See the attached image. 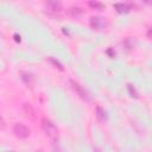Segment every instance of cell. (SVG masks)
Returning a JSON list of instances; mask_svg holds the SVG:
<instances>
[{"label":"cell","instance_id":"cell-9","mask_svg":"<svg viewBox=\"0 0 152 152\" xmlns=\"http://www.w3.org/2000/svg\"><path fill=\"white\" fill-rule=\"evenodd\" d=\"M88 4H89V6H91V7H94V8H99V10L103 8V4H102V2H99V1H90V2H88Z\"/></svg>","mask_w":152,"mask_h":152},{"label":"cell","instance_id":"cell-12","mask_svg":"<svg viewBox=\"0 0 152 152\" xmlns=\"http://www.w3.org/2000/svg\"><path fill=\"white\" fill-rule=\"evenodd\" d=\"M50 62H51V63H53V64H55L57 68H59L61 70H63V65H62V64H61L58 61H56L55 58H50Z\"/></svg>","mask_w":152,"mask_h":152},{"label":"cell","instance_id":"cell-1","mask_svg":"<svg viewBox=\"0 0 152 152\" xmlns=\"http://www.w3.org/2000/svg\"><path fill=\"white\" fill-rule=\"evenodd\" d=\"M42 127L44 129V132L51 138V140L53 142H56L57 140V135H58V131H57V127L56 125L48 118H43L42 119Z\"/></svg>","mask_w":152,"mask_h":152},{"label":"cell","instance_id":"cell-2","mask_svg":"<svg viewBox=\"0 0 152 152\" xmlns=\"http://www.w3.org/2000/svg\"><path fill=\"white\" fill-rule=\"evenodd\" d=\"M70 84H71V88L77 93V95H78L81 99H83L84 101H90V95H89V93H88L80 83H77V82H75V81H72V80H70Z\"/></svg>","mask_w":152,"mask_h":152},{"label":"cell","instance_id":"cell-3","mask_svg":"<svg viewBox=\"0 0 152 152\" xmlns=\"http://www.w3.org/2000/svg\"><path fill=\"white\" fill-rule=\"evenodd\" d=\"M13 133L18 137V138H21V139H25L30 135V129L24 125V124H15L13 126Z\"/></svg>","mask_w":152,"mask_h":152},{"label":"cell","instance_id":"cell-7","mask_svg":"<svg viewBox=\"0 0 152 152\" xmlns=\"http://www.w3.org/2000/svg\"><path fill=\"white\" fill-rule=\"evenodd\" d=\"M69 13H70L71 15L76 17V15H80V14L82 13V10H81L80 7H71V8L69 10Z\"/></svg>","mask_w":152,"mask_h":152},{"label":"cell","instance_id":"cell-14","mask_svg":"<svg viewBox=\"0 0 152 152\" xmlns=\"http://www.w3.org/2000/svg\"><path fill=\"white\" fill-rule=\"evenodd\" d=\"M11 152H13V151H11Z\"/></svg>","mask_w":152,"mask_h":152},{"label":"cell","instance_id":"cell-8","mask_svg":"<svg viewBox=\"0 0 152 152\" xmlns=\"http://www.w3.org/2000/svg\"><path fill=\"white\" fill-rule=\"evenodd\" d=\"M48 6H50L52 11H61V8H62L59 2H49Z\"/></svg>","mask_w":152,"mask_h":152},{"label":"cell","instance_id":"cell-11","mask_svg":"<svg viewBox=\"0 0 152 152\" xmlns=\"http://www.w3.org/2000/svg\"><path fill=\"white\" fill-rule=\"evenodd\" d=\"M128 91H129V94H131V96H134V97H138V95H137V91H135V89H134V87L132 86V84H128Z\"/></svg>","mask_w":152,"mask_h":152},{"label":"cell","instance_id":"cell-10","mask_svg":"<svg viewBox=\"0 0 152 152\" xmlns=\"http://www.w3.org/2000/svg\"><path fill=\"white\" fill-rule=\"evenodd\" d=\"M97 116L101 119V120H106L107 119V114H106V112L102 109V108H97Z\"/></svg>","mask_w":152,"mask_h":152},{"label":"cell","instance_id":"cell-6","mask_svg":"<svg viewBox=\"0 0 152 152\" xmlns=\"http://www.w3.org/2000/svg\"><path fill=\"white\" fill-rule=\"evenodd\" d=\"M114 7L119 11V12H127L128 10H129V7L126 5V4H122V2H116V4H114Z\"/></svg>","mask_w":152,"mask_h":152},{"label":"cell","instance_id":"cell-4","mask_svg":"<svg viewBox=\"0 0 152 152\" xmlns=\"http://www.w3.org/2000/svg\"><path fill=\"white\" fill-rule=\"evenodd\" d=\"M90 26L93 28H96V30H100L104 26V21L102 20V18L100 17H91L90 18Z\"/></svg>","mask_w":152,"mask_h":152},{"label":"cell","instance_id":"cell-13","mask_svg":"<svg viewBox=\"0 0 152 152\" xmlns=\"http://www.w3.org/2000/svg\"><path fill=\"white\" fill-rule=\"evenodd\" d=\"M0 124H2V118L0 116Z\"/></svg>","mask_w":152,"mask_h":152},{"label":"cell","instance_id":"cell-5","mask_svg":"<svg viewBox=\"0 0 152 152\" xmlns=\"http://www.w3.org/2000/svg\"><path fill=\"white\" fill-rule=\"evenodd\" d=\"M21 80L25 82V84L32 87L34 84V77L30 72H21Z\"/></svg>","mask_w":152,"mask_h":152}]
</instances>
